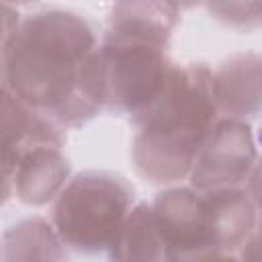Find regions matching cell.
Wrapping results in <instances>:
<instances>
[{
	"label": "cell",
	"instance_id": "obj_5",
	"mask_svg": "<svg viewBox=\"0 0 262 262\" xmlns=\"http://www.w3.org/2000/svg\"><path fill=\"white\" fill-rule=\"evenodd\" d=\"M135 205V188L115 172L86 170L68 180L53 201L51 225L66 248L94 256L106 252Z\"/></svg>",
	"mask_w": 262,
	"mask_h": 262
},
{
	"label": "cell",
	"instance_id": "obj_11",
	"mask_svg": "<svg viewBox=\"0 0 262 262\" xmlns=\"http://www.w3.org/2000/svg\"><path fill=\"white\" fill-rule=\"evenodd\" d=\"M108 262H164V248L149 203H135L108 248Z\"/></svg>",
	"mask_w": 262,
	"mask_h": 262
},
{
	"label": "cell",
	"instance_id": "obj_7",
	"mask_svg": "<svg viewBox=\"0 0 262 262\" xmlns=\"http://www.w3.org/2000/svg\"><path fill=\"white\" fill-rule=\"evenodd\" d=\"M39 145H66V131L35 115L6 84L0 63V164L10 172L18 158Z\"/></svg>",
	"mask_w": 262,
	"mask_h": 262
},
{
	"label": "cell",
	"instance_id": "obj_13",
	"mask_svg": "<svg viewBox=\"0 0 262 262\" xmlns=\"http://www.w3.org/2000/svg\"><path fill=\"white\" fill-rule=\"evenodd\" d=\"M20 12L10 4H0V61L8 49V43L12 41L18 25H20Z\"/></svg>",
	"mask_w": 262,
	"mask_h": 262
},
{
	"label": "cell",
	"instance_id": "obj_14",
	"mask_svg": "<svg viewBox=\"0 0 262 262\" xmlns=\"http://www.w3.org/2000/svg\"><path fill=\"white\" fill-rule=\"evenodd\" d=\"M12 196V172L0 164V207Z\"/></svg>",
	"mask_w": 262,
	"mask_h": 262
},
{
	"label": "cell",
	"instance_id": "obj_4",
	"mask_svg": "<svg viewBox=\"0 0 262 262\" xmlns=\"http://www.w3.org/2000/svg\"><path fill=\"white\" fill-rule=\"evenodd\" d=\"M164 262H221L258 233L254 188L201 192L168 186L149 203Z\"/></svg>",
	"mask_w": 262,
	"mask_h": 262
},
{
	"label": "cell",
	"instance_id": "obj_1",
	"mask_svg": "<svg viewBox=\"0 0 262 262\" xmlns=\"http://www.w3.org/2000/svg\"><path fill=\"white\" fill-rule=\"evenodd\" d=\"M0 63L10 90L63 131L104 111L100 41L78 12L45 8L25 16Z\"/></svg>",
	"mask_w": 262,
	"mask_h": 262
},
{
	"label": "cell",
	"instance_id": "obj_6",
	"mask_svg": "<svg viewBox=\"0 0 262 262\" xmlns=\"http://www.w3.org/2000/svg\"><path fill=\"white\" fill-rule=\"evenodd\" d=\"M256 176L258 147L250 121L219 117L194 158L188 186L201 192L254 188Z\"/></svg>",
	"mask_w": 262,
	"mask_h": 262
},
{
	"label": "cell",
	"instance_id": "obj_3",
	"mask_svg": "<svg viewBox=\"0 0 262 262\" xmlns=\"http://www.w3.org/2000/svg\"><path fill=\"white\" fill-rule=\"evenodd\" d=\"M174 2H119L100 39L104 111L133 117L162 90L170 68V37L178 25Z\"/></svg>",
	"mask_w": 262,
	"mask_h": 262
},
{
	"label": "cell",
	"instance_id": "obj_8",
	"mask_svg": "<svg viewBox=\"0 0 262 262\" xmlns=\"http://www.w3.org/2000/svg\"><path fill=\"white\" fill-rule=\"evenodd\" d=\"M262 61L256 51L233 53L213 70V92L219 117L248 121L260 113Z\"/></svg>",
	"mask_w": 262,
	"mask_h": 262
},
{
	"label": "cell",
	"instance_id": "obj_9",
	"mask_svg": "<svg viewBox=\"0 0 262 262\" xmlns=\"http://www.w3.org/2000/svg\"><path fill=\"white\" fill-rule=\"evenodd\" d=\"M70 160L63 147L39 145L27 149L12 168V194L29 207H43L55 201L70 180Z\"/></svg>",
	"mask_w": 262,
	"mask_h": 262
},
{
	"label": "cell",
	"instance_id": "obj_10",
	"mask_svg": "<svg viewBox=\"0 0 262 262\" xmlns=\"http://www.w3.org/2000/svg\"><path fill=\"white\" fill-rule=\"evenodd\" d=\"M0 262H68V248L45 217H25L0 237Z\"/></svg>",
	"mask_w": 262,
	"mask_h": 262
},
{
	"label": "cell",
	"instance_id": "obj_15",
	"mask_svg": "<svg viewBox=\"0 0 262 262\" xmlns=\"http://www.w3.org/2000/svg\"><path fill=\"white\" fill-rule=\"evenodd\" d=\"M221 262H239V260H237V258H235V256L231 254V256H225V258H223Z\"/></svg>",
	"mask_w": 262,
	"mask_h": 262
},
{
	"label": "cell",
	"instance_id": "obj_2",
	"mask_svg": "<svg viewBox=\"0 0 262 262\" xmlns=\"http://www.w3.org/2000/svg\"><path fill=\"white\" fill-rule=\"evenodd\" d=\"M217 119L213 70L207 63H174L158 96L129 117L137 129L131 141L137 176L162 186L188 178Z\"/></svg>",
	"mask_w": 262,
	"mask_h": 262
},
{
	"label": "cell",
	"instance_id": "obj_12",
	"mask_svg": "<svg viewBox=\"0 0 262 262\" xmlns=\"http://www.w3.org/2000/svg\"><path fill=\"white\" fill-rule=\"evenodd\" d=\"M207 10L213 18L229 25V27H244L252 29L260 25V4L258 2H223V4H207Z\"/></svg>",
	"mask_w": 262,
	"mask_h": 262
}]
</instances>
